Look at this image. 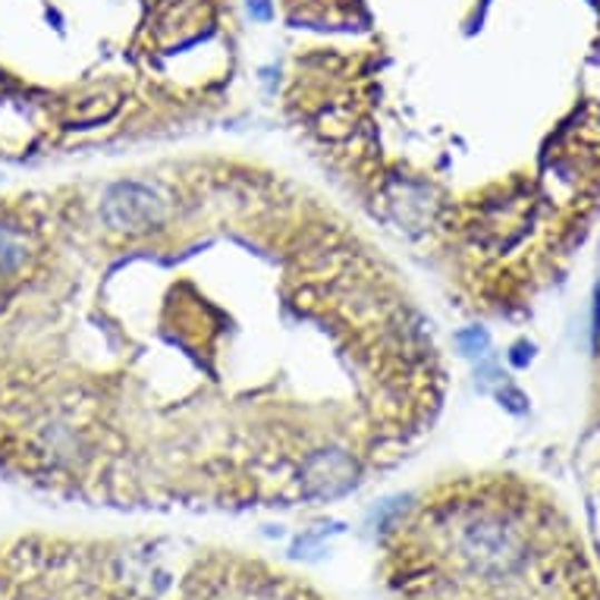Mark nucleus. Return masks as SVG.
Instances as JSON below:
<instances>
[{
    "label": "nucleus",
    "mask_w": 600,
    "mask_h": 600,
    "mask_svg": "<svg viewBox=\"0 0 600 600\" xmlns=\"http://www.w3.org/2000/svg\"><path fill=\"white\" fill-rule=\"evenodd\" d=\"M450 371L400 258L308 179L160 151L0 195V478L117 512L358 494Z\"/></svg>",
    "instance_id": "nucleus-1"
},
{
    "label": "nucleus",
    "mask_w": 600,
    "mask_h": 600,
    "mask_svg": "<svg viewBox=\"0 0 600 600\" xmlns=\"http://www.w3.org/2000/svg\"><path fill=\"white\" fill-rule=\"evenodd\" d=\"M0 600H331L243 550L170 534L0 541Z\"/></svg>",
    "instance_id": "nucleus-2"
},
{
    "label": "nucleus",
    "mask_w": 600,
    "mask_h": 600,
    "mask_svg": "<svg viewBox=\"0 0 600 600\" xmlns=\"http://www.w3.org/2000/svg\"><path fill=\"white\" fill-rule=\"evenodd\" d=\"M246 7L252 19H258V22H271V17H274V3L271 0H246Z\"/></svg>",
    "instance_id": "nucleus-3"
}]
</instances>
